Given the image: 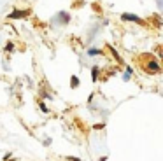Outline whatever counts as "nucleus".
<instances>
[{"label": "nucleus", "instance_id": "obj_8", "mask_svg": "<svg viewBox=\"0 0 163 161\" xmlns=\"http://www.w3.org/2000/svg\"><path fill=\"white\" fill-rule=\"evenodd\" d=\"M14 49V46H12V42H9L7 46H5V51H12Z\"/></svg>", "mask_w": 163, "mask_h": 161}, {"label": "nucleus", "instance_id": "obj_10", "mask_svg": "<svg viewBox=\"0 0 163 161\" xmlns=\"http://www.w3.org/2000/svg\"><path fill=\"white\" fill-rule=\"evenodd\" d=\"M77 86V77H72V88H76Z\"/></svg>", "mask_w": 163, "mask_h": 161}, {"label": "nucleus", "instance_id": "obj_11", "mask_svg": "<svg viewBox=\"0 0 163 161\" xmlns=\"http://www.w3.org/2000/svg\"><path fill=\"white\" fill-rule=\"evenodd\" d=\"M67 161H81V160H77V158H72V156H68V158H67Z\"/></svg>", "mask_w": 163, "mask_h": 161}, {"label": "nucleus", "instance_id": "obj_1", "mask_svg": "<svg viewBox=\"0 0 163 161\" xmlns=\"http://www.w3.org/2000/svg\"><path fill=\"white\" fill-rule=\"evenodd\" d=\"M121 18H123L125 21H133V23H139V25H142V23H144L139 16H135V14H128V12H123V14H121Z\"/></svg>", "mask_w": 163, "mask_h": 161}, {"label": "nucleus", "instance_id": "obj_5", "mask_svg": "<svg viewBox=\"0 0 163 161\" xmlns=\"http://www.w3.org/2000/svg\"><path fill=\"white\" fill-rule=\"evenodd\" d=\"M132 74H133V70L128 67V68H126V72H125V75H123V81H128V79L132 77Z\"/></svg>", "mask_w": 163, "mask_h": 161}, {"label": "nucleus", "instance_id": "obj_4", "mask_svg": "<svg viewBox=\"0 0 163 161\" xmlns=\"http://www.w3.org/2000/svg\"><path fill=\"white\" fill-rule=\"evenodd\" d=\"M26 12H19V11H14V12H11L9 14V18H12V19H16V18H23Z\"/></svg>", "mask_w": 163, "mask_h": 161}, {"label": "nucleus", "instance_id": "obj_6", "mask_svg": "<svg viewBox=\"0 0 163 161\" xmlns=\"http://www.w3.org/2000/svg\"><path fill=\"white\" fill-rule=\"evenodd\" d=\"M91 79H93V81L98 79V67H95V68L91 70Z\"/></svg>", "mask_w": 163, "mask_h": 161}, {"label": "nucleus", "instance_id": "obj_2", "mask_svg": "<svg viewBox=\"0 0 163 161\" xmlns=\"http://www.w3.org/2000/svg\"><path fill=\"white\" fill-rule=\"evenodd\" d=\"M147 70H151V74H160V65L155 60H149L147 63Z\"/></svg>", "mask_w": 163, "mask_h": 161}, {"label": "nucleus", "instance_id": "obj_7", "mask_svg": "<svg viewBox=\"0 0 163 161\" xmlns=\"http://www.w3.org/2000/svg\"><path fill=\"white\" fill-rule=\"evenodd\" d=\"M88 54H90V56H93V54H102V51H98V49H88Z\"/></svg>", "mask_w": 163, "mask_h": 161}, {"label": "nucleus", "instance_id": "obj_9", "mask_svg": "<svg viewBox=\"0 0 163 161\" xmlns=\"http://www.w3.org/2000/svg\"><path fill=\"white\" fill-rule=\"evenodd\" d=\"M39 105H40V110H42V112H47V107H46V105H44V103H42V102H40V103H39Z\"/></svg>", "mask_w": 163, "mask_h": 161}, {"label": "nucleus", "instance_id": "obj_3", "mask_svg": "<svg viewBox=\"0 0 163 161\" xmlns=\"http://www.w3.org/2000/svg\"><path fill=\"white\" fill-rule=\"evenodd\" d=\"M68 19H70L68 12H60L58 18H54V23H68Z\"/></svg>", "mask_w": 163, "mask_h": 161}]
</instances>
